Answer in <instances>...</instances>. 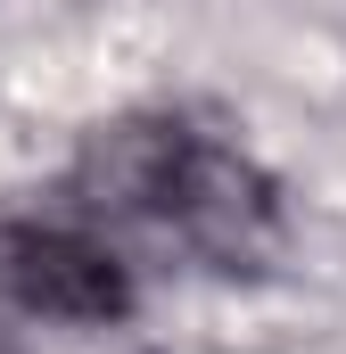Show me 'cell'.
I'll list each match as a JSON object with an SVG mask.
<instances>
[{
  "mask_svg": "<svg viewBox=\"0 0 346 354\" xmlns=\"http://www.w3.org/2000/svg\"><path fill=\"white\" fill-rule=\"evenodd\" d=\"M75 223L149 231L206 272H264L280 256V189L256 157L190 115H116L66 174Z\"/></svg>",
  "mask_w": 346,
  "mask_h": 354,
  "instance_id": "1",
  "label": "cell"
},
{
  "mask_svg": "<svg viewBox=\"0 0 346 354\" xmlns=\"http://www.w3.org/2000/svg\"><path fill=\"white\" fill-rule=\"evenodd\" d=\"M0 297L42 322H124L132 264L91 223H0Z\"/></svg>",
  "mask_w": 346,
  "mask_h": 354,
  "instance_id": "2",
  "label": "cell"
}]
</instances>
